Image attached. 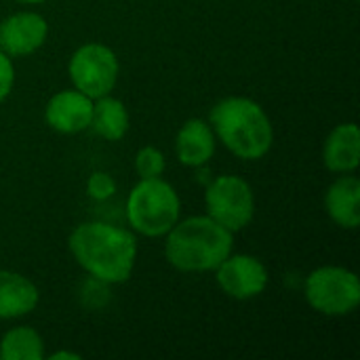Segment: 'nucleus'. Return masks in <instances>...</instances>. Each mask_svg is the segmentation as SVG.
I'll return each mask as SVG.
<instances>
[{
	"label": "nucleus",
	"instance_id": "nucleus-1",
	"mask_svg": "<svg viewBox=\"0 0 360 360\" xmlns=\"http://www.w3.org/2000/svg\"><path fill=\"white\" fill-rule=\"evenodd\" d=\"M70 253L93 278L120 285L131 278L137 262V238L105 221H84L68 238Z\"/></svg>",
	"mask_w": 360,
	"mask_h": 360
},
{
	"label": "nucleus",
	"instance_id": "nucleus-2",
	"mask_svg": "<svg viewBox=\"0 0 360 360\" xmlns=\"http://www.w3.org/2000/svg\"><path fill=\"white\" fill-rule=\"evenodd\" d=\"M209 124L230 154L240 160L264 158L274 143V127L266 110L249 97H224L209 114Z\"/></svg>",
	"mask_w": 360,
	"mask_h": 360
},
{
	"label": "nucleus",
	"instance_id": "nucleus-3",
	"mask_svg": "<svg viewBox=\"0 0 360 360\" xmlns=\"http://www.w3.org/2000/svg\"><path fill=\"white\" fill-rule=\"evenodd\" d=\"M165 236V257L179 272H213L234 249V232L209 215L177 221Z\"/></svg>",
	"mask_w": 360,
	"mask_h": 360
},
{
	"label": "nucleus",
	"instance_id": "nucleus-4",
	"mask_svg": "<svg viewBox=\"0 0 360 360\" xmlns=\"http://www.w3.org/2000/svg\"><path fill=\"white\" fill-rule=\"evenodd\" d=\"M181 215V200L175 188L162 177L139 179L127 198L129 226L148 238L165 236Z\"/></svg>",
	"mask_w": 360,
	"mask_h": 360
},
{
	"label": "nucleus",
	"instance_id": "nucleus-5",
	"mask_svg": "<svg viewBox=\"0 0 360 360\" xmlns=\"http://www.w3.org/2000/svg\"><path fill=\"white\" fill-rule=\"evenodd\" d=\"M304 295L312 310L325 316L352 314L360 304L359 276L342 266H321L304 283Z\"/></svg>",
	"mask_w": 360,
	"mask_h": 360
},
{
	"label": "nucleus",
	"instance_id": "nucleus-6",
	"mask_svg": "<svg viewBox=\"0 0 360 360\" xmlns=\"http://www.w3.org/2000/svg\"><path fill=\"white\" fill-rule=\"evenodd\" d=\"M207 215L230 232L245 230L255 217V194L238 175H219L205 186Z\"/></svg>",
	"mask_w": 360,
	"mask_h": 360
},
{
	"label": "nucleus",
	"instance_id": "nucleus-7",
	"mask_svg": "<svg viewBox=\"0 0 360 360\" xmlns=\"http://www.w3.org/2000/svg\"><path fill=\"white\" fill-rule=\"evenodd\" d=\"M118 72L120 63L116 53L101 42L78 46L68 63V74L74 89L91 99L110 95L118 82Z\"/></svg>",
	"mask_w": 360,
	"mask_h": 360
},
{
	"label": "nucleus",
	"instance_id": "nucleus-8",
	"mask_svg": "<svg viewBox=\"0 0 360 360\" xmlns=\"http://www.w3.org/2000/svg\"><path fill=\"white\" fill-rule=\"evenodd\" d=\"M215 281L219 289L238 302L253 300L262 295L268 287V268L264 262H259L255 255L238 253V255H228L215 270Z\"/></svg>",
	"mask_w": 360,
	"mask_h": 360
},
{
	"label": "nucleus",
	"instance_id": "nucleus-9",
	"mask_svg": "<svg viewBox=\"0 0 360 360\" xmlns=\"http://www.w3.org/2000/svg\"><path fill=\"white\" fill-rule=\"evenodd\" d=\"M49 36L46 19L36 11H19L0 21V51L8 57L36 53Z\"/></svg>",
	"mask_w": 360,
	"mask_h": 360
},
{
	"label": "nucleus",
	"instance_id": "nucleus-10",
	"mask_svg": "<svg viewBox=\"0 0 360 360\" xmlns=\"http://www.w3.org/2000/svg\"><path fill=\"white\" fill-rule=\"evenodd\" d=\"M93 99L78 89H65L55 93L44 108L46 124L61 135H76L91 127Z\"/></svg>",
	"mask_w": 360,
	"mask_h": 360
},
{
	"label": "nucleus",
	"instance_id": "nucleus-11",
	"mask_svg": "<svg viewBox=\"0 0 360 360\" xmlns=\"http://www.w3.org/2000/svg\"><path fill=\"white\" fill-rule=\"evenodd\" d=\"M215 133L202 118H190L181 124L175 137V154L184 167H207L215 154Z\"/></svg>",
	"mask_w": 360,
	"mask_h": 360
},
{
	"label": "nucleus",
	"instance_id": "nucleus-12",
	"mask_svg": "<svg viewBox=\"0 0 360 360\" xmlns=\"http://www.w3.org/2000/svg\"><path fill=\"white\" fill-rule=\"evenodd\" d=\"M360 181L352 173H342L327 194H325V209L327 215L344 230H356L360 226Z\"/></svg>",
	"mask_w": 360,
	"mask_h": 360
},
{
	"label": "nucleus",
	"instance_id": "nucleus-13",
	"mask_svg": "<svg viewBox=\"0 0 360 360\" xmlns=\"http://www.w3.org/2000/svg\"><path fill=\"white\" fill-rule=\"evenodd\" d=\"M323 162L331 173H354L360 165V133L354 122L338 124L325 139Z\"/></svg>",
	"mask_w": 360,
	"mask_h": 360
},
{
	"label": "nucleus",
	"instance_id": "nucleus-14",
	"mask_svg": "<svg viewBox=\"0 0 360 360\" xmlns=\"http://www.w3.org/2000/svg\"><path fill=\"white\" fill-rule=\"evenodd\" d=\"M40 302L38 287L23 274L0 270V319H21L36 310Z\"/></svg>",
	"mask_w": 360,
	"mask_h": 360
},
{
	"label": "nucleus",
	"instance_id": "nucleus-15",
	"mask_svg": "<svg viewBox=\"0 0 360 360\" xmlns=\"http://www.w3.org/2000/svg\"><path fill=\"white\" fill-rule=\"evenodd\" d=\"M89 129L105 141L122 139L129 131V112L124 103L112 95L93 99V118Z\"/></svg>",
	"mask_w": 360,
	"mask_h": 360
},
{
	"label": "nucleus",
	"instance_id": "nucleus-16",
	"mask_svg": "<svg viewBox=\"0 0 360 360\" xmlns=\"http://www.w3.org/2000/svg\"><path fill=\"white\" fill-rule=\"evenodd\" d=\"M44 340L32 327H15L0 340V360H42Z\"/></svg>",
	"mask_w": 360,
	"mask_h": 360
},
{
	"label": "nucleus",
	"instance_id": "nucleus-17",
	"mask_svg": "<svg viewBox=\"0 0 360 360\" xmlns=\"http://www.w3.org/2000/svg\"><path fill=\"white\" fill-rule=\"evenodd\" d=\"M167 169V158L165 154L154 148V146H143L137 154H135V173L139 175V179H154L160 177Z\"/></svg>",
	"mask_w": 360,
	"mask_h": 360
},
{
	"label": "nucleus",
	"instance_id": "nucleus-18",
	"mask_svg": "<svg viewBox=\"0 0 360 360\" xmlns=\"http://www.w3.org/2000/svg\"><path fill=\"white\" fill-rule=\"evenodd\" d=\"M86 194L89 198L97 200V202H103L108 198H112L116 194V181L110 173L105 171H95L89 175L86 179Z\"/></svg>",
	"mask_w": 360,
	"mask_h": 360
},
{
	"label": "nucleus",
	"instance_id": "nucleus-19",
	"mask_svg": "<svg viewBox=\"0 0 360 360\" xmlns=\"http://www.w3.org/2000/svg\"><path fill=\"white\" fill-rule=\"evenodd\" d=\"M15 84V65L13 59L0 51V103L11 95Z\"/></svg>",
	"mask_w": 360,
	"mask_h": 360
},
{
	"label": "nucleus",
	"instance_id": "nucleus-20",
	"mask_svg": "<svg viewBox=\"0 0 360 360\" xmlns=\"http://www.w3.org/2000/svg\"><path fill=\"white\" fill-rule=\"evenodd\" d=\"M44 359L49 360H78L80 359V354L78 352H53V354H49V356H44Z\"/></svg>",
	"mask_w": 360,
	"mask_h": 360
},
{
	"label": "nucleus",
	"instance_id": "nucleus-21",
	"mask_svg": "<svg viewBox=\"0 0 360 360\" xmlns=\"http://www.w3.org/2000/svg\"><path fill=\"white\" fill-rule=\"evenodd\" d=\"M21 4H40V2H46V0H17Z\"/></svg>",
	"mask_w": 360,
	"mask_h": 360
}]
</instances>
